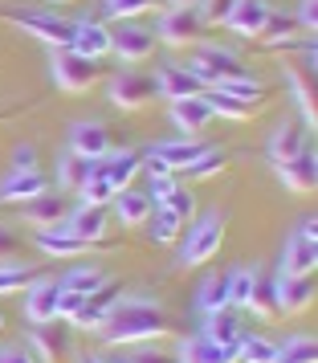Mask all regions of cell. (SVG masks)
<instances>
[{"mask_svg":"<svg viewBox=\"0 0 318 363\" xmlns=\"http://www.w3.org/2000/svg\"><path fill=\"white\" fill-rule=\"evenodd\" d=\"M204 102H208V111H212V115H225V118H249V111H253V106H245L241 99L225 94V90H217V86H208V90H204Z\"/></svg>","mask_w":318,"mask_h":363,"instance_id":"obj_37","label":"cell"},{"mask_svg":"<svg viewBox=\"0 0 318 363\" xmlns=\"http://www.w3.org/2000/svg\"><path fill=\"white\" fill-rule=\"evenodd\" d=\"M171 327V318L164 306L155 302H143V298H118L115 306L106 311V323H102V339L115 347H127V343H155L164 339Z\"/></svg>","mask_w":318,"mask_h":363,"instance_id":"obj_1","label":"cell"},{"mask_svg":"<svg viewBox=\"0 0 318 363\" xmlns=\"http://www.w3.org/2000/svg\"><path fill=\"white\" fill-rule=\"evenodd\" d=\"M0 21L13 25V29H21V33L37 37V41L50 45V50H69V45H74V21L41 13V9H8V13H0Z\"/></svg>","mask_w":318,"mask_h":363,"instance_id":"obj_2","label":"cell"},{"mask_svg":"<svg viewBox=\"0 0 318 363\" xmlns=\"http://www.w3.org/2000/svg\"><path fill=\"white\" fill-rule=\"evenodd\" d=\"M57 4H66V0H57Z\"/></svg>","mask_w":318,"mask_h":363,"instance_id":"obj_58","label":"cell"},{"mask_svg":"<svg viewBox=\"0 0 318 363\" xmlns=\"http://www.w3.org/2000/svg\"><path fill=\"white\" fill-rule=\"evenodd\" d=\"M200 311L204 314H217L229 306V274H212V278H204L200 281Z\"/></svg>","mask_w":318,"mask_h":363,"instance_id":"obj_35","label":"cell"},{"mask_svg":"<svg viewBox=\"0 0 318 363\" xmlns=\"http://www.w3.org/2000/svg\"><path fill=\"white\" fill-rule=\"evenodd\" d=\"M78 196H82V204H110V200H115V188L102 180V172L94 167V176L78 188Z\"/></svg>","mask_w":318,"mask_h":363,"instance_id":"obj_43","label":"cell"},{"mask_svg":"<svg viewBox=\"0 0 318 363\" xmlns=\"http://www.w3.org/2000/svg\"><path fill=\"white\" fill-rule=\"evenodd\" d=\"M266 13H269V4L266 0H237V9L229 13V29L241 37H257L261 33V25H266Z\"/></svg>","mask_w":318,"mask_h":363,"instance_id":"obj_27","label":"cell"},{"mask_svg":"<svg viewBox=\"0 0 318 363\" xmlns=\"http://www.w3.org/2000/svg\"><path fill=\"white\" fill-rule=\"evenodd\" d=\"M21 216L33 225V229H53V225H62L69 216V204H66V196H57V192H41V196H33V200H25L21 204Z\"/></svg>","mask_w":318,"mask_h":363,"instance_id":"obj_14","label":"cell"},{"mask_svg":"<svg viewBox=\"0 0 318 363\" xmlns=\"http://www.w3.org/2000/svg\"><path fill=\"white\" fill-rule=\"evenodd\" d=\"M282 172V184L290 188V192H314V184H318V155L314 147H302L294 160L285 167H278Z\"/></svg>","mask_w":318,"mask_h":363,"instance_id":"obj_22","label":"cell"},{"mask_svg":"<svg viewBox=\"0 0 318 363\" xmlns=\"http://www.w3.org/2000/svg\"><path fill=\"white\" fill-rule=\"evenodd\" d=\"M98 62H90V57H82V53L74 50H57V57H53V82L62 86L66 94H86L90 86L98 82Z\"/></svg>","mask_w":318,"mask_h":363,"instance_id":"obj_5","label":"cell"},{"mask_svg":"<svg viewBox=\"0 0 318 363\" xmlns=\"http://www.w3.org/2000/svg\"><path fill=\"white\" fill-rule=\"evenodd\" d=\"M302 147H306V131H302L294 118H285V123H278V131L269 135L266 155H269V164H273V167H285Z\"/></svg>","mask_w":318,"mask_h":363,"instance_id":"obj_18","label":"cell"},{"mask_svg":"<svg viewBox=\"0 0 318 363\" xmlns=\"http://www.w3.org/2000/svg\"><path fill=\"white\" fill-rule=\"evenodd\" d=\"M50 188V180L41 176V172H8V180L0 184V204H25V200L41 196Z\"/></svg>","mask_w":318,"mask_h":363,"instance_id":"obj_24","label":"cell"},{"mask_svg":"<svg viewBox=\"0 0 318 363\" xmlns=\"http://www.w3.org/2000/svg\"><path fill=\"white\" fill-rule=\"evenodd\" d=\"M314 302V274H282L278 278V311L302 314Z\"/></svg>","mask_w":318,"mask_h":363,"instance_id":"obj_12","label":"cell"},{"mask_svg":"<svg viewBox=\"0 0 318 363\" xmlns=\"http://www.w3.org/2000/svg\"><path fill=\"white\" fill-rule=\"evenodd\" d=\"M151 4H159V0H106V13L118 21H131L139 17V13H147Z\"/></svg>","mask_w":318,"mask_h":363,"instance_id":"obj_45","label":"cell"},{"mask_svg":"<svg viewBox=\"0 0 318 363\" xmlns=\"http://www.w3.org/2000/svg\"><path fill=\"white\" fill-rule=\"evenodd\" d=\"M233 9H237V0H208V9H204L200 17H204V25H225Z\"/></svg>","mask_w":318,"mask_h":363,"instance_id":"obj_47","label":"cell"},{"mask_svg":"<svg viewBox=\"0 0 318 363\" xmlns=\"http://www.w3.org/2000/svg\"><path fill=\"white\" fill-rule=\"evenodd\" d=\"M33 167H37V147L21 143V147L13 151V172H33Z\"/></svg>","mask_w":318,"mask_h":363,"instance_id":"obj_50","label":"cell"},{"mask_svg":"<svg viewBox=\"0 0 318 363\" xmlns=\"http://www.w3.org/2000/svg\"><path fill=\"white\" fill-rule=\"evenodd\" d=\"M285 82H290V90H294V102H298L302 111V123L314 131L318 123V102H314V69L302 66V62H290L285 66Z\"/></svg>","mask_w":318,"mask_h":363,"instance_id":"obj_13","label":"cell"},{"mask_svg":"<svg viewBox=\"0 0 318 363\" xmlns=\"http://www.w3.org/2000/svg\"><path fill=\"white\" fill-rule=\"evenodd\" d=\"M217 90H225V94L241 99L245 106H257V102L266 99V86H261V82H253L249 74H245V78H233V82H220Z\"/></svg>","mask_w":318,"mask_h":363,"instance_id":"obj_41","label":"cell"},{"mask_svg":"<svg viewBox=\"0 0 318 363\" xmlns=\"http://www.w3.org/2000/svg\"><path fill=\"white\" fill-rule=\"evenodd\" d=\"M171 9H196V4H200V0H168Z\"/></svg>","mask_w":318,"mask_h":363,"instance_id":"obj_55","label":"cell"},{"mask_svg":"<svg viewBox=\"0 0 318 363\" xmlns=\"http://www.w3.org/2000/svg\"><path fill=\"white\" fill-rule=\"evenodd\" d=\"M298 33L302 29H298V17H294V13H273V9H269L266 25H261V33L257 37H266L269 50H273V45H282V41H294Z\"/></svg>","mask_w":318,"mask_h":363,"instance_id":"obj_32","label":"cell"},{"mask_svg":"<svg viewBox=\"0 0 318 363\" xmlns=\"http://www.w3.org/2000/svg\"><path fill=\"white\" fill-rule=\"evenodd\" d=\"M294 17H298V29H302V33L314 37V29H318V0H302Z\"/></svg>","mask_w":318,"mask_h":363,"instance_id":"obj_49","label":"cell"},{"mask_svg":"<svg viewBox=\"0 0 318 363\" xmlns=\"http://www.w3.org/2000/svg\"><path fill=\"white\" fill-rule=\"evenodd\" d=\"M208 86H204L200 74H192L188 66H180V62H168V66H159V74H155V94H164V99H196V94H204Z\"/></svg>","mask_w":318,"mask_h":363,"instance_id":"obj_10","label":"cell"},{"mask_svg":"<svg viewBox=\"0 0 318 363\" xmlns=\"http://www.w3.org/2000/svg\"><path fill=\"white\" fill-rule=\"evenodd\" d=\"M318 265V220H302L298 233L285 241L282 253V274H314Z\"/></svg>","mask_w":318,"mask_h":363,"instance_id":"obj_6","label":"cell"},{"mask_svg":"<svg viewBox=\"0 0 318 363\" xmlns=\"http://www.w3.org/2000/svg\"><path fill=\"white\" fill-rule=\"evenodd\" d=\"M94 167H98V160H86V155L66 151L62 164H57V188H62V192H78V188L94 176Z\"/></svg>","mask_w":318,"mask_h":363,"instance_id":"obj_29","label":"cell"},{"mask_svg":"<svg viewBox=\"0 0 318 363\" xmlns=\"http://www.w3.org/2000/svg\"><path fill=\"white\" fill-rule=\"evenodd\" d=\"M102 281H106V269H98V265H78V269H69L66 281H57L62 290H74V294H94Z\"/></svg>","mask_w":318,"mask_h":363,"instance_id":"obj_36","label":"cell"},{"mask_svg":"<svg viewBox=\"0 0 318 363\" xmlns=\"http://www.w3.org/2000/svg\"><path fill=\"white\" fill-rule=\"evenodd\" d=\"M155 33L151 29H143V25H135V21H127V25H118V29H110V50L127 62V66H135V62H147L151 53H155Z\"/></svg>","mask_w":318,"mask_h":363,"instance_id":"obj_9","label":"cell"},{"mask_svg":"<svg viewBox=\"0 0 318 363\" xmlns=\"http://www.w3.org/2000/svg\"><path fill=\"white\" fill-rule=\"evenodd\" d=\"M155 208H168L171 216H180V220H192V216H196V196H192V192H188V188H180V184H176V188H171L168 196H164V204H155Z\"/></svg>","mask_w":318,"mask_h":363,"instance_id":"obj_42","label":"cell"},{"mask_svg":"<svg viewBox=\"0 0 318 363\" xmlns=\"http://www.w3.org/2000/svg\"><path fill=\"white\" fill-rule=\"evenodd\" d=\"M253 281H257V269H233V274H229V306H233V311H245V306H249Z\"/></svg>","mask_w":318,"mask_h":363,"instance_id":"obj_39","label":"cell"},{"mask_svg":"<svg viewBox=\"0 0 318 363\" xmlns=\"http://www.w3.org/2000/svg\"><path fill=\"white\" fill-rule=\"evenodd\" d=\"M241 335H245V330H241V318H237L233 306H225V311H217V314H204V339H212V343H220V347H237Z\"/></svg>","mask_w":318,"mask_h":363,"instance_id":"obj_28","label":"cell"},{"mask_svg":"<svg viewBox=\"0 0 318 363\" xmlns=\"http://www.w3.org/2000/svg\"><path fill=\"white\" fill-rule=\"evenodd\" d=\"M57 298H62V286L50 278H37L29 290H25V318L29 323H53L57 318Z\"/></svg>","mask_w":318,"mask_h":363,"instance_id":"obj_15","label":"cell"},{"mask_svg":"<svg viewBox=\"0 0 318 363\" xmlns=\"http://www.w3.org/2000/svg\"><path fill=\"white\" fill-rule=\"evenodd\" d=\"M102 323H106V306H98V302H86V311L78 314V323H74V327H82V330H102Z\"/></svg>","mask_w":318,"mask_h":363,"instance_id":"obj_48","label":"cell"},{"mask_svg":"<svg viewBox=\"0 0 318 363\" xmlns=\"http://www.w3.org/2000/svg\"><path fill=\"white\" fill-rule=\"evenodd\" d=\"M151 196L147 192H135V188H123V192H115V216L123 229H139V225H147L151 216Z\"/></svg>","mask_w":318,"mask_h":363,"instance_id":"obj_26","label":"cell"},{"mask_svg":"<svg viewBox=\"0 0 318 363\" xmlns=\"http://www.w3.org/2000/svg\"><path fill=\"white\" fill-rule=\"evenodd\" d=\"M314 359H318V343L306 339V335H298V339H290L285 347H278V363H314Z\"/></svg>","mask_w":318,"mask_h":363,"instance_id":"obj_40","label":"cell"},{"mask_svg":"<svg viewBox=\"0 0 318 363\" xmlns=\"http://www.w3.org/2000/svg\"><path fill=\"white\" fill-rule=\"evenodd\" d=\"M245 311L257 314V318H273L278 314V278L273 274H261L257 269V281H253V294H249V306Z\"/></svg>","mask_w":318,"mask_h":363,"instance_id":"obj_31","label":"cell"},{"mask_svg":"<svg viewBox=\"0 0 318 363\" xmlns=\"http://www.w3.org/2000/svg\"><path fill=\"white\" fill-rule=\"evenodd\" d=\"M143 167H147V176H151V180H155V176H176V172H171V167L164 164L159 155H155V151H147V160H143Z\"/></svg>","mask_w":318,"mask_h":363,"instance_id":"obj_52","label":"cell"},{"mask_svg":"<svg viewBox=\"0 0 318 363\" xmlns=\"http://www.w3.org/2000/svg\"><path fill=\"white\" fill-rule=\"evenodd\" d=\"M33 245L45 253V257H82V253H90L94 245H86V241H78L74 233L66 229V225H53V229H37Z\"/></svg>","mask_w":318,"mask_h":363,"instance_id":"obj_19","label":"cell"},{"mask_svg":"<svg viewBox=\"0 0 318 363\" xmlns=\"http://www.w3.org/2000/svg\"><path fill=\"white\" fill-rule=\"evenodd\" d=\"M69 151L86 155V160H102V155H110V135L102 123H74L69 127Z\"/></svg>","mask_w":318,"mask_h":363,"instance_id":"obj_20","label":"cell"},{"mask_svg":"<svg viewBox=\"0 0 318 363\" xmlns=\"http://www.w3.org/2000/svg\"><path fill=\"white\" fill-rule=\"evenodd\" d=\"M98 172H102V180L110 184L115 192H123V188H131V180L143 172V155H135V151H115V155H102V160H98Z\"/></svg>","mask_w":318,"mask_h":363,"instance_id":"obj_21","label":"cell"},{"mask_svg":"<svg viewBox=\"0 0 318 363\" xmlns=\"http://www.w3.org/2000/svg\"><path fill=\"white\" fill-rule=\"evenodd\" d=\"M82 363H106V359H98V355H82Z\"/></svg>","mask_w":318,"mask_h":363,"instance_id":"obj_56","label":"cell"},{"mask_svg":"<svg viewBox=\"0 0 318 363\" xmlns=\"http://www.w3.org/2000/svg\"><path fill=\"white\" fill-rule=\"evenodd\" d=\"M225 245V213H204L192 216V229H188L184 245H180V265L196 269V265L212 262Z\"/></svg>","mask_w":318,"mask_h":363,"instance_id":"obj_3","label":"cell"},{"mask_svg":"<svg viewBox=\"0 0 318 363\" xmlns=\"http://www.w3.org/2000/svg\"><path fill=\"white\" fill-rule=\"evenodd\" d=\"M69 50L90 57V62H98V57L110 53V29L98 25V21H74V45Z\"/></svg>","mask_w":318,"mask_h":363,"instance_id":"obj_23","label":"cell"},{"mask_svg":"<svg viewBox=\"0 0 318 363\" xmlns=\"http://www.w3.org/2000/svg\"><path fill=\"white\" fill-rule=\"evenodd\" d=\"M151 151H155V155H159V160L171 167V172H184V167L196 164V160H200L208 147H204V143H196V139H184V135H180V139L159 143V147H151Z\"/></svg>","mask_w":318,"mask_h":363,"instance_id":"obj_30","label":"cell"},{"mask_svg":"<svg viewBox=\"0 0 318 363\" xmlns=\"http://www.w3.org/2000/svg\"><path fill=\"white\" fill-rule=\"evenodd\" d=\"M127 363H171V355L164 351V347H155V343H135V351L127 355Z\"/></svg>","mask_w":318,"mask_h":363,"instance_id":"obj_46","label":"cell"},{"mask_svg":"<svg viewBox=\"0 0 318 363\" xmlns=\"http://www.w3.org/2000/svg\"><path fill=\"white\" fill-rule=\"evenodd\" d=\"M0 330H4V314H0Z\"/></svg>","mask_w":318,"mask_h":363,"instance_id":"obj_57","label":"cell"},{"mask_svg":"<svg viewBox=\"0 0 318 363\" xmlns=\"http://www.w3.org/2000/svg\"><path fill=\"white\" fill-rule=\"evenodd\" d=\"M151 33H155V41H168V45H192L204 33V17L200 9H168Z\"/></svg>","mask_w":318,"mask_h":363,"instance_id":"obj_7","label":"cell"},{"mask_svg":"<svg viewBox=\"0 0 318 363\" xmlns=\"http://www.w3.org/2000/svg\"><path fill=\"white\" fill-rule=\"evenodd\" d=\"M25 351H29L37 363H57L66 355V327H57V318H53V323H37Z\"/></svg>","mask_w":318,"mask_h":363,"instance_id":"obj_16","label":"cell"},{"mask_svg":"<svg viewBox=\"0 0 318 363\" xmlns=\"http://www.w3.org/2000/svg\"><path fill=\"white\" fill-rule=\"evenodd\" d=\"M208 123H212V111H208L204 94H196V99H176V102H171V127L184 135V139L200 135Z\"/></svg>","mask_w":318,"mask_h":363,"instance_id":"obj_17","label":"cell"},{"mask_svg":"<svg viewBox=\"0 0 318 363\" xmlns=\"http://www.w3.org/2000/svg\"><path fill=\"white\" fill-rule=\"evenodd\" d=\"M180 229H184V220L180 216H171L168 208H151L147 216V233L155 245H171V241H180Z\"/></svg>","mask_w":318,"mask_h":363,"instance_id":"obj_34","label":"cell"},{"mask_svg":"<svg viewBox=\"0 0 318 363\" xmlns=\"http://www.w3.org/2000/svg\"><path fill=\"white\" fill-rule=\"evenodd\" d=\"M192 74H200L204 86H220V82H233V78H245L249 69L245 62L237 57L233 50H225V45H200L192 62H184Z\"/></svg>","mask_w":318,"mask_h":363,"instance_id":"obj_4","label":"cell"},{"mask_svg":"<svg viewBox=\"0 0 318 363\" xmlns=\"http://www.w3.org/2000/svg\"><path fill=\"white\" fill-rule=\"evenodd\" d=\"M188 176H192V180H208V176H217V172H225V151H204L200 160H196V164H188L184 167Z\"/></svg>","mask_w":318,"mask_h":363,"instance_id":"obj_44","label":"cell"},{"mask_svg":"<svg viewBox=\"0 0 318 363\" xmlns=\"http://www.w3.org/2000/svg\"><path fill=\"white\" fill-rule=\"evenodd\" d=\"M62 225H66L78 241L98 245V241H106V233H110V213H106V204H78Z\"/></svg>","mask_w":318,"mask_h":363,"instance_id":"obj_11","label":"cell"},{"mask_svg":"<svg viewBox=\"0 0 318 363\" xmlns=\"http://www.w3.org/2000/svg\"><path fill=\"white\" fill-rule=\"evenodd\" d=\"M180 363H237V351L233 347H220L212 339H204V335H192L180 343Z\"/></svg>","mask_w":318,"mask_h":363,"instance_id":"obj_25","label":"cell"},{"mask_svg":"<svg viewBox=\"0 0 318 363\" xmlns=\"http://www.w3.org/2000/svg\"><path fill=\"white\" fill-rule=\"evenodd\" d=\"M13 253H17V237H13V233H8L4 225H0V265L8 262Z\"/></svg>","mask_w":318,"mask_h":363,"instance_id":"obj_53","label":"cell"},{"mask_svg":"<svg viewBox=\"0 0 318 363\" xmlns=\"http://www.w3.org/2000/svg\"><path fill=\"white\" fill-rule=\"evenodd\" d=\"M155 99V78L139 74V69H118L110 78V102L118 111H139L143 102Z\"/></svg>","mask_w":318,"mask_h":363,"instance_id":"obj_8","label":"cell"},{"mask_svg":"<svg viewBox=\"0 0 318 363\" xmlns=\"http://www.w3.org/2000/svg\"><path fill=\"white\" fill-rule=\"evenodd\" d=\"M0 118H4V115H0Z\"/></svg>","mask_w":318,"mask_h":363,"instance_id":"obj_59","label":"cell"},{"mask_svg":"<svg viewBox=\"0 0 318 363\" xmlns=\"http://www.w3.org/2000/svg\"><path fill=\"white\" fill-rule=\"evenodd\" d=\"M41 278L37 269H25V265H0V294H25L33 281Z\"/></svg>","mask_w":318,"mask_h":363,"instance_id":"obj_38","label":"cell"},{"mask_svg":"<svg viewBox=\"0 0 318 363\" xmlns=\"http://www.w3.org/2000/svg\"><path fill=\"white\" fill-rule=\"evenodd\" d=\"M176 176H155V180H151V188H147V196H151V204H164V196H168L171 188H176Z\"/></svg>","mask_w":318,"mask_h":363,"instance_id":"obj_51","label":"cell"},{"mask_svg":"<svg viewBox=\"0 0 318 363\" xmlns=\"http://www.w3.org/2000/svg\"><path fill=\"white\" fill-rule=\"evenodd\" d=\"M233 351L237 363H278V343H269L261 335H241Z\"/></svg>","mask_w":318,"mask_h":363,"instance_id":"obj_33","label":"cell"},{"mask_svg":"<svg viewBox=\"0 0 318 363\" xmlns=\"http://www.w3.org/2000/svg\"><path fill=\"white\" fill-rule=\"evenodd\" d=\"M0 363H37V359L25 347H4V351H0Z\"/></svg>","mask_w":318,"mask_h":363,"instance_id":"obj_54","label":"cell"}]
</instances>
